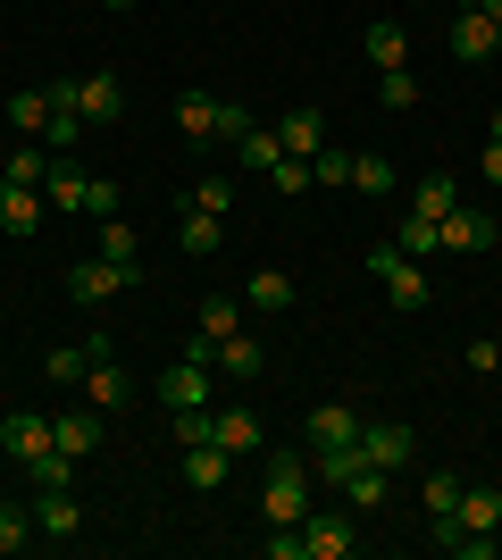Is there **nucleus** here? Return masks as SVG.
<instances>
[{
    "label": "nucleus",
    "instance_id": "obj_1",
    "mask_svg": "<svg viewBox=\"0 0 502 560\" xmlns=\"http://www.w3.org/2000/svg\"><path fill=\"white\" fill-rule=\"evenodd\" d=\"M268 477H260V518L268 527H302V518H311V460H302V452H268Z\"/></svg>",
    "mask_w": 502,
    "mask_h": 560
},
{
    "label": "nucleus",
    "instance_id": "obj_2",
    "mask_svg": "<svg viewBox=\"0 0 502 560\" xmlns=\"http://www.w3.org/2000/svg\"><path fill=\"white\" fill-rule=\"evenodd\" d=\"M135 277H143V268H126V259H101V252H93V259H75V268H68V302H75V310H101V302H118Z\"/></svg>",
    "mask_w": 502,
    "mask_h": 560
},
{
    "label": "nucleus",
    "instance_id": "obj_3",
    "mask_svg": "<svg viewBox=\"0 0 502 560\" xmlns=\"http://www.w3.org/2000/svg\"><path fill=\"white\" fill-rule=\"evenodd\" d=\"M369 268H377V284H385V302H394V310H428V268H419L410 252L377 243V252H369Z\"/></svg>",
    "mask_w": 502,
    "mask_h": 560
},
{
    "label": "nucleus",
    "instance_id": "obj_4",
    "mask_svg": "<svg viewBox=\"0 0 502 560\" xmlns=\"http://www.w3.org/2000/svg\"><path fill=\"white\" fill-rule=\"evenodd\" d=\"M352 552H360L352 511H311L302 518V560H352Z\"/></svg>",
    "mask_w": 502,
    "mask_h": 560
},
{
    "label": "nucleus",
    "instance_id": "obj_5",
    "mask_svg": "<svg viewBox=\"0 0 502 560\" xmlns=\"http://www.w3.org/2000/svg\"><path fill=\"white\" fill-rule=\"evenodd\" d=\"M494 210H469V201H453V210L435 218V252H494Z\"/></svg>",
    "mask_w": 502,
    "mask_h": 560
},
{
    "label": "nucleus",
    "instance_id": "obj_6",
    "mask_svg": "<svg viewBox=\"0 0 502 560\" xmlns=\"http://www.w3.org/2000/svg\"><path fill=\"white\" fill-rule=\"evenodd\" d=\"M0 452H9L17 468H43L50 452H59V444H50V419H34V410H9V419H0Z\"/></svg>",
    "mask_w": 502,
    "mask_h": 560
},
{
    "label": "nucleus",
    "instance_id": "obj_7",
    "mask_svg": "<svg viewBox=\"0 0 502 560\" xmlns=\"http://www.w3.org/2000/svg\"><path fill=\"white\" fill-rule=\"evenodd\" d=\"M160 401L167 410H210V360H176L160 376Z\"/></svg>",
    "mask_w": 502,
    "mask_h": 560
},
{
    "label": "nucleus",
    "instance_id": "obj_8",
    "mask_svg": "<svg viewBox=\"0 0 502 560\" xmlns=\"http://www.w3.org/2000/svg\"><path fill=\"white\" fill-rule=\"evenodd\" d=\"M50 444L68 452V460H93V444H101V410L84 401V410H50Z\"/></svg>",
    "mask_w": 502,
    "mask_h": 560
},
{
    "label": "nucleus",
    "instance_id": "obj_9",
    "mask_svg": "<svg viewBox=\"0 0 502 560\" xmlns=\"http://www.w3.org/2000/svg\"><path fill=\"white\" fill-rule=\"evenodd\" d=\"M218 452L226 460H252V452H268V427H260V410H218Z\"/></svg>",
    "mask_w": 502,
    "mask_h": 560
},
{
    "label": "nucleus",
    "instance_id": "obj_10",
    "mask_svg": "<svg viewBox=\"0 0 502 560\" xmlns=\"http://www.w3.org/2000/svg\"><path fill=\"white\" fill-rule=\"evenodd\" d=\"M410 427H394V419H360V460H377V468H402L410 460Z\"/></svg>",
    "mask_w": 502,
    "mask_h": 560
},
{
    "label": "nucleus",
    "instance_id": "obj_11",
    "mask_svg": "<svg viewBox=\"0 0 502 560\" xmlns=\"http://www.w3.org/2000/svg\"><path fill=\"white\" fill-rule=\"evenodd\" d=\"M75 109H84V126H118L126 84H118V75H75Z\"/></svg>",
    "mask_w": 502,
    "mask_h": 560
},
{
    "label": "nucleus",
    "instance_id": "obj_12",
    "mask_svg": "<svg viewBox=\"0 0 502 560\" xmlns=\"http://www.w3.org/2000/svg\"><path fill=\"white\" fill-rule=\"evenodd\" d=\"M84 192H93V176H84L68 151H50V167H43V201H50V210H84Z\"/></svg>",
    "mask_w": 502,
    "mask_h": 560
},
{
    "label": "nucleus",
    "instance_id": "obj_13",
    "mask_svg": "<svg viewBox=\"0 0 502 560\" xmlns=\"http://www.w3.org/2000/svg\"><path fill=\"white\" fill-rule=\"evenodd\" d=\"M84 527V511H75L68 486H34V536H75Z\"/></svg>",
    "mask_w": 502,
    "mask_h": 560
},
{
    "label": "nucleus",
    "instance_id": "obj_14",
    "mask_svg": "<svg viewBox=\"0 0 502 560\" xmlns=\"http://www.w3.org/2000/svg\"><path fill=\"white\" fill-rule=\"evenodd\" d=\"M176 243H185V259H218V252H226V218L176 210Z\"/></svg>",
    "mask_w": 502,
    "mask_h": 560
},
{
    "label": "nucleus",
    "instance_id": "obj_15",
    "mask_svg": "<svg viewBox=\"0 0 502 560\" xmlns=\"http://www.w3.org/2000/svg\"><path fill=\"white\" fill-rule=\"evenodd\" d=\"M453 527H469V536H502V486H460Z\"/></svg>",
    "mask_w": 502,
    "mask_h": 560
},
{
    "label": "nucleus",
    "instance_id": "obj_16",
    "mask_svg": "<svg viewBox=\"0 0 502 560\" xmlns=\"http://www.w3.org/2000/svg\"><path fill=\"white\" fill-rule=\"evenodd\" d=\"M218 117H226L218 93H176V135L185 142H218Z\"/></svg>",
    "mask_w": 502,
    "mask_h": 560
},
{
    "label": "nucleus",
    "instance_id": "obj_17",
    "mask_svg": "<svg viewBox=\"0 0 502 560\" xmlns=\"http://www.w3.org/2000/svg\"><path fill=\"white\" fill-rule=\"evenodd\" d=\"M453 50L469 59V68H478V59H502V50H494V25H486L478 0H460V18H453Z\"/></svg>",
    "mask_w": 502,
    "mask_h": 560
},
{
    "label": "nucleus",
    "instance_id": "obj_18",
    "mask_svg": "<svg viewBox=\"0 0 502 560\" xmlns=\"http://www.w3.org/2000/svg\"><path fill=\"white\" fill-rule=\"evenodd\" d=\"M311 444H360V410L352 401H311Z\"/></svg>",
    "mask_w": 502,
    "mask_h": 560
},
{
    "label": "nucleus",
    "instance_id": "obj_19",
    "mask_svg": "<svg viewBox=\"0 0 502 560\" xmlns=\"http://www.w3.org/2000/svg\"><path fill=\"white\" fill-rule=\"evenodd\" d=\"M43 226V185H0V234H34Z\"/></svg>",
    "mask_w": 502,
    "mask_h": 560
},
{
    "label": "nucleus",
    "instance_id": "obj_20",
    "mask_svg": "<svg viewBox=\"0 0 502 560\" xmlns=\"http://www.w3.org/2000/svg\"><path fill=\"white\" fill-rule=\"evenodd\" d=\"M277 142H285V160H318L327 117H318V109H285V117H277Z\"/></svg>",
    "mask_w": 502,
    "mask_h": 560
},
{
    "label": "nucleus",
    "instance_id": "obj_21",
    "mask_svg": "<svg viewBox=\"0 0 502 560\" xmlns=\"http://www.w3.org/2000/svg\"><path fill=\"white\" fill-rule=\"evenodd\" d=\"M101 351H109V343H101V335H84V343H50L43 376H50V385H84V369H93Z\"/></svg>",
    "mask_w": 502,
    "mask_h": 560
},
{
    "label": "nucleus",
    "instance_id": "obj_22",
    "mask_svg": "<svg viewBox=\"0 0 502 560\" xmlns=\"http://www.w3.org/2000/svg\"><path fill=\"white\" fill-rule=\"evenodd\" d=\"M226 468H235V460L218 452V435H210V444H185V486L192 493H218V486H226Z\"/></svg>",
    "mask_w": 502,
    "mask_h": 560
},
{
    "label": "nucleus",
    "instance_id": "obj_23",
    "mask_svg": "<svg viewBox=\"0 0 502 560\" xmlns=\"http://www.w3.org/2000/svg\"><path fill=\"white\" fill-rule=\"evenodd\" d=\"M84 401H93V410H126V369L109 360V351L84 369Z\"/></svg>",
    "mask_w": 502,
    "mask_h": 560
},
{
    "label": "nucleus",
    "instance_id": "obj_24",
    "mask_svg": "<svg viewBox=\"0 0 502 560\" xmlns=\"http://www.w3.org/2000/svg\"><path fill=\"white\" fill-rule=\"evenodd\" d=\"M218 369H226V376H243V385H252V376L268 369V351H260V343H252V335L235 327V335H218Z\"/></svg>",
    "mask_w": 502,
    "mask_h": 560
},
{
    "label": "nucleus",
    "instance_id": "obj_25",
    "mask_svg": "<svg viewBox=\"0 0 502 560\" xmlns=\"http://www.w3.org/2000/svg\"><path fill=\"white\" fill-rule=\"evenodd\" d=\"M360 43H369V59H377V68H410V34H402L394 18H377Z\"/></svg>",
    "mask_w": 502,
    "mask_h": 560
},
{
    "label": "nucleus",
    "instance_id": "obj_26",
    "mask_svg": "<svg viewBox=\"0 0 502 560\" xmlns=\"http://www.w3.org/2000/svg\"><path fill=\"white\" fill-rule=\"evenodd\" d=\"M235 160H243V167H252V176H268V167L285 160V142H277V126H252V135H243V142H235Z\"/></svg>",
    "mask_w": 502,
    "mask_h": 560
},
{
    "label": "nucleus",
    "instance_id": "obj_27",
    "mask_svg": "<svg viewBox=\"0 0 502 560\" xmlns=\"http://www.w3.org/2000/svg\"><path fill=\"white\" fill-rule=\"evenodd\" d=\"M385 477H394V468H377V460H360L352 477H343V493H352V511H385Z\"/></svg>",
    "mask_w": 502,
    "mask_h": 560
},
{
    "label": "nucleus",
    "instance_id": "obj_28",
    "mask_svg": "<svg viewBox=\"0 0 502 560\" xmlns=\"http://www.w3.org/2000/svg\"><path fill=\"white\" fill-rule=\"evenodd\" d=\"M192 327H201V335L218 343V335H235V327H243V302H235V293H210V302L192 310Z\"/></svg>",
    "mask_w": 502,
    "mask_h": 560
},
{
    "label": "nucleus",
    "instance_id": "obj_29",
    "mask_svg": "<svg viewBox=\"0 0 502 560\" xmlns=\"http://www.w3.org/2000/svg\"><path fill=\"white\" fill-rule=\"evenodd\" d=\"M252 310H268V318L293 310V277H285V268H252Z\"/></svg>",
    "mask_w": 502,
    "mask_h": 560
},
{
    "label": "nucleus",
    "instance_id": "obj_30",
    "mask_svg": "<svg viewBox=\"0 0 502 560\" xmlns=\"http://www.w3.org/2000/svg\"><path fill=\"white\" fill-rule=\"evenodd\" d=\"M43 167H50V151H43V142H17V151L0 160V185H43Z\"/></svg>",
    "mask_w": 502,
    "mask_h": 560
},
{
    "label": "nucleus",
    "instance_id": "obj_31",
    "mask_svg": "<svg viewBox=\"0 0 502 560\" xmlns=\"http://www.w3.org/2000/svg\"><path fill=\"white\" fill-rule=\"evenodd\" d=\"M453 201H460L453 176H419V185H410V218H444Z\"/></svg>",
    "mask_w": 502,
    "mask_h": 560
},
{
    "label": "nucleus",
    "instance_id": "obj_32",
    "mask_svg": "<svg viewBox=\"0 0 502 560\" xmlns=\"http://www.w3.org/2000/svg\"><path fill=\"white\" fill-rule=\"evenodd\" d=\"M50 109H59L50 93H17L9 101V126H17V135H50Z\"/></svg>",
    "mask_w": 502,
    "mask_h": 560
},
{
    "label": "nucleus",
    "instance_id": "obj_33",
    "mask_svg": "<svg viewBox=\"0 0 502 560\" xmlns=\"http://www.w3.org/2000/svg\"><path fill=\"white\" fill-rule=\"evenodd\" d=\"M394 252H410V259H435V218H410V210H402V226H394Z\"/></svg>",
    "mask_w": 502,
    "mask_h": 560
},
{
    "label": "nucleus",
    "instance_id": "obj_34",
    "mask_svg": "<svg viewBox=\"0 0 502 560\" xmlns=\"http://www.w3.org/2000/svg\"><path fill=\"white\" fill-rule=\"evenodd\" d=\"M185 210H210V218H226V210H235V185H226V176H201V185L185 192Z\"/></svg>",
    "mask_w": 502,
    "mask_h": 560
},
{
    "label": "nucleus",
    "instance_id": "obj_35",
    "mask_svg": "<svg viewBox=\"0 0 502 560\" xmlns=\"http://www.w3.org/2000/svg\"><path fill=\"white\" fill-rule=\"evenodd\" d=\"M377 93H385V109H419V75L410 68H377Z\"/></svg>",
    "mask_w": 502,
    "mask_h": 560
},
{
    "label": "nucleus",
    "instance_id": "obj_36",
    "mask_svg": "<svg viewBox=\"0 0 502 560\" xmlns=\"http://www.w3.org/2000/svg\"><path fill=\"white\" fill-rule=\"evenodd\" d=\"M311 185H352V151L318 142V160H311Z\"/></svg>",
    "mask_w": 502,
    "mask_h": 560
},
{
    "label": "nucleus",
    "instance_id": "obj_37",
    "mask_svg": "<svg viewBox=\"0 0 502 560\" xmlns=\"http://www.w3.org/2000/svg\"><path fill=\"white\" fill-rule=\"evenodd\" d=\"M460 511V477H453V468H435V477H428V518H453Z\"/></svg>",
    "mask_w": 502,
    "mask_h": 560
},
{
    "label": "nucleus",
    "instance_id": "obj_38",
    "mask_svg": "<svg viewBox=\"0 0 502 560\" xmlns=\"http://www.w3.org/2000/svg\"><path fill=\"white\" fill-rule=\"evenodd\" d=\"M101 259H126V268H135V226H126V218H101Z\"/></svg>",
    "mask_w": 502,
    "mask_h": 560
},
{
    "label": "nucleus",
    "instance_id": "obj_39",
    "mask_svg": "<svg viewBox=\"0 0 502 560\" xmlns=\"http://www.w3.org/2000/svg\"><path fill=\"white\" fill-rule=\"evenodd\" d=\"M25 544H34V511H9V502H0V552H25Z\"/></svg>",
    "mask_w": 502,
    "mask_h": 560
},
{
    "label": "nucleus",
    "instance_id": "obj_40",
    "mask_svg": "<svg viewBox=\"0 0 502 560\" xmlns=\"http://www.w3.org/2000/svg\"><path fill=\"white\" fill-rule=\"evenodd\" d=\"M352 185H360V192H394V167L369 160V151H352Z\"/></svg>",
    "mask_w": 502,
    "mask_h": 560
},
{
    "label": "nucleus",
    "instance_id": "obj_41",
    "mask_svg": "<svg viewBox=\"0 0 502 560\" xmlns=\"http://www.w3.org/2000/svg\"><path fill=\"white\" fill-rule=\"evenodd\" d=\"M218 435V410H176V444H210Z\"/></svg>",
    "mask_w": 502,
    "mask_h": 560
},
{
    "label": "nucleus",
    "instance_id": "obj_42",
    "mask_svg": "<svg viewBox=\"0 0 502 560\" xmlns=\"http://www.w3.org/2000/svg\"><path fill=\"white\" fill-rule=\"evenodd\" d=\"M268 185H277V192H311V160H277V167H268Z\"/></svg>",
    "mask_w": 502,
    "mask_h": 560
},
{
    "label": "nucleus",
    "instance_id": "obj_43",
    "mask_svg": "<svg viewBox=\"0 0 502 560\" xmlns=\"http://www.w3.org/2000/svg\"><path fill=\"white\" fill-rule=\"evenodd\" d=\"M486 185L502 192V109H494V126H486Z\"/></svg>",
    "mask_w": 502,
    "mask_h": 560
},
{
    "label": "nucleus",
    "instance_id": "obj_44",
    "mask_svg": "<svg viewBox=\"0 0 502 560\" xmlns=\"http://www.w3.org/2000/svg\"><path fill=\"white\" fill-rule=\"evenodd\" d=\"M84 218H118V185H101V176H93V192H84Z\"/></svg>",
    "mask_w": 502,
    "mask_h": 560
},
{
    "label": "nucleus",
    "instance_id": "obj_45",
    "mask_svg": "<svg viewBox=\"0 0 502 560\" xmlns=\"http://www.w3.org/2000/svg\"><path fill=\"white\" fill-rule=\"evenodd\" d=\"M469 369H478V376L502 369V343H494V335H478V343H469Z\"/></svg>",
    "mask_w": 502,
    "mask_h": 560
},
{
    "label": "nucleus",
    "instance_id": "obj_46",
    "mask_svg": "<svg viewBox=\"0 0 502 560\" xmlns=\"http://www.w3.org/2000/svg\"><path fill=\"white\" fill-rule=\"evenodd\" d=\"M268 560H302V527H277V536H268Z\"/></svg>",
    "mask_w": 502,
    "mask_h": 560
},
{
    "label": "nucleus",
    "instance_id": "obj_47",
    "mask_svg": "<svg viewBox=\"0 0 502 560\" xmlns=\"http://www.w3.org/2000/svg\"><path fill=\"white\" fill-rule=\"evenodd\" d=\"M486 9V25H494V50H502V0H478Z\"/></svg>",
    "mask_w": 502,
    "mask_h": 560
},
{
    "label": "nucleus",
    "instance_id": "obj_48",
    "mask_svg": "<svg viewBox=\"0 0 502 560\" xmlns=\"http://www.w3.org/2000/svg\"><path fill=\"white\" fill-rule=\"evenodd\" d=\"M109 9H135V0H109Z\"/></svg>",
    "mask_w": 502,
    "mask_h": 560
},
{
    "label": "nucleus",
    "instance_id": "obj_49",
    "mask_svg": "<svg viewBox=\"0 0 502 560\" xmlns=\"http://www.w3.org/2000/svg\"><path fill=\"white\" fill-rule=\"evenodd\" d=\"M453 9H460V0H453Z\"/></svg>",
    "mask_w": 502,
    "mask_h": 560
}]
</instances>
